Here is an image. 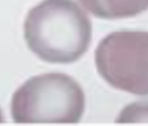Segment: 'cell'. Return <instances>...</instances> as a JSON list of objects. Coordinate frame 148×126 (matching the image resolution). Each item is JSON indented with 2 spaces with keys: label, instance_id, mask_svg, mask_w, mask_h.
<instances>
[{
  "label": "cell",
  "instance_id": "obj_1",
  "mask_svg": "<svg viewBox=\"0 0 148 126\" xmlns=\"http://www.w3.org/2000/svg\"><path fill=\"white\" fill-rule=\"evenodd\" d=\"M92 33L89 16L74 0H44L29 10L24 22L29 50L53 64L81 59L89 48Z\"/></svg>",
  "mask_w": 148,
  "mask_h": 126
},
{
  "label": "cell",
  "instance_id": "obj_2",
  "mask_svg": "<svg viewBox=\"0 0 148 126\" xmlns=\"http://www.w3.org/2000/svg\"><path fill=\"white\" fill-rule=\"evenodd\" d=\"M85 111L81 85L63 73H46L26 80L13 93L12 119L18 124H75Z\"/></svg>",
  "mask_w": 148,
  "mask_h": 126
},
{
  "label": "cell",
  "instance_id": "obj_3",
  "mask_svg": "<svg viewBox=\"0 0 148 126\" xmlns=\"http://www.w3.org/2000/svg\"><path fill=\"white\" fill-rule=\"evenodd\" d=\"M95 64L113 88L148 96V32L118 31L107 35L96 48Z\"/></svg>",
  "mask_w": 148,
  "mask_h": 126
},
{
  "label": "cell",
  "instance_id": "obj_4",
  "mask_svg": "<svg viewBox=\"0 0 148 126\" xmlns=\"http://www.w3.org/2000/svg\"><path fill=\"white\" fill-rule=\"evenodd\" d=\"M110 20L132 18L148 10V0H100Z\"/></svg>",
  "mask_w": 148,
  "mask_h": 126
},
{
  "label": "cell",
  "instance_id": "obj_5",
  "mask_svg": "<svg viewBox=\"0 0 148 126\" xmlns=\"http://www.w3.org/2000/svg\"><path fill=\"white\" fill-rule=\"evenodd\" d=\"M116 122L120 124H148V99L127 104L119 113Z\"/></svg>",
  "mask_w": 148,
  "mask_h": 126
},
{
  "label": "cell",
  "instance_id": "obj_6",
  "mask_svg": "<svg viewBox=\"0 0 148 126\" xmlns=\"http://www.w3.org/2000/svg\"><path fill=\"white\" fill-rule=\"evenodd\" d=\"M3 123V115H2V112H1V109H0V124Z\"/></svg>",
  "mask_w": 148,
  "mask_h": 126
}]
</instances>
